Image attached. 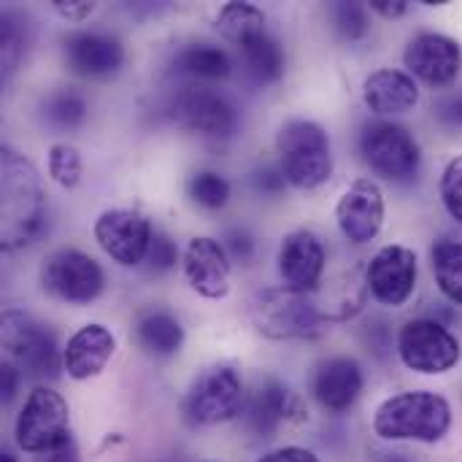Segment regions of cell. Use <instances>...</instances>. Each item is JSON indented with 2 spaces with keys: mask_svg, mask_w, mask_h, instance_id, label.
<instances>
[{
  "mask_svg": "<svg viewBox=\"0 0 462 462\" xmlns=\"http://www.w3.org/2000/svg\"><path fill=\"white\" fill-rule=\"evenodd\" d=\"M70 439V411L60 393L51 387H35L19 417H16V444L27 455H43Z\"/></svg>",
  "mask_w": 462,
  "mask_h": 462,
  "instance_id": "obj_8",
  "label": "cell"
},
{
  "mask_svg": "<svg viewBox=\"0 0 462 462\" xmlns=\"http://www.w3.org/2000/svg\"><path fill=\"white\" fill-rule=\"evenodd\" d=\"M325 246L311 230H295L282 241L279 273L284 287L295 292H314L325 273Z\"/></svg>",
  "mask_w": 462,
  "mask_h": 462,
  "instance_id": "obj_16",
  "label": "cell"
},
{
  "mask_svg": "<svg viewBox=\"0 0 462 462\" xmlns=\"http://www.w3.org/2000/svg\"><path fill=\"white\" fill-rule=\"evenodd\" d=\"M433 273L439 282V290L452 300L462 306V244L452 238L436 241L433 252Z\"/></svg>",
  "mask_w": 462,
  "mask_h": 462,
  "instance_id": "obj_27",
  "label": "cell"
},
{
  "mask_svg": "<svg viewBox=\"0 0 462 462\" xmlns=\"http://www.w3.org/2000/svg\"><path fill=\"white\" fill-rule=\"evenodd\" d=\"M227 246H230V252H233L236 257H241V260H249V257H252V238H249L244 230H230Z\"/></svg>",
  "mask_w": 462,
  "mask_h": 462,
  "instance_id": "obj_41",
  "label": "cell"
},
{
  "mask_svg": "<svg viewBox=\"0 0 462 462\" xmlns=\"http://www.w3.org/2000/svg\"><path fill=\"white\" fill-rule=\"evenodd\" d=\"M0 462H16L11 455H0Z\"/></svg>",
  "mask_w": 462,
  "mask_h": 462,
  "instance_id": "obj_43",
  "label": "cell"
},
{
  "mask_svg": "<svg viewBox=\"0 0 462 462\" xmlns=\"http://www.w3.org/2000/svg\"><path fill=\"white\" fill-rule=\"evenodd\" d=\"M363 368L352 357H330L314 374V395L328 411H346L363 393Z\"/></svg>",
  "mask_w": 462,
  "mask_h": 462,
  "instance_id": "obj_21",
  "label": "cell"
},
{
  "mask_svg": "<svg viewBox=\"0 0 462 462\" xmlns=\"http://www.w3.org/2000/svg\"><path fill=\"white\" fill-rule=\"evenodd\" d=\"M452 428V406L444 395L420 390L387 398L374 414V433L384 441L439 444Z\"/></svg>",
  "mask_w": 462,
  "mask_h": 462,
  "instance_id": "obj_2",
  "label": "cell"
},
{
  "mask_svg": "<svg viewBox=\"0 0 462 462\" xmlns=\"http://www.w3.org/2000/svg\"><path fill=\"white\" fill-rule=\"evenodd\" d=\"M176 68L195 79H225L230 73V57L214 43H189L176 54Z\"/></svg>",
  "mask_w": 462,
  "mask_h": 462,
  "instance_id": "obj_26",
  "label": "cell"
},
{
  "mask_svg": "<svg viewBox=\"0 0 462 462\" xmlns=\"http://www.w3.org/2000/svg\"><path fill=\"white\" fill-rule=\"evenodd\" d=\"M22 46H24L22 27L14 24V14H5L3 16V60H5V65L16 62V57L22 54Z\"/></svg>",
  "mask_w": 462,
  "mask_h": 462,
  "instance_id": "obj_34",
  "label": "cell"
},
{
  "mask_svg": "<svg viewBox=\"0 0 462 462\" xmlns=\"http://www.w3.org/2000/svg\"><path fill=\"white\" fill-rule=\"evenodd\" d=\"M54 8L68 22H84L95 11V3H87V0H54Z\"/></svg>",
  "mask_w": 462,
  "mask_h": 462,
  "instance_id": "obj_35",
  "label": "cell"
},
{
  "mask_svg": "<svg viewBox=\"0 0 462 462\" xmlns=\"http://www.w3.org/2000/svg\"><path fill=\"white\" fill-rule=\"evenodd\" d=\"M43 116L49 125L54 127H62V130H70V127H79L87 116V103L79 92L73 89H60L54 95L46 97L43 103Z\"/></svg>",
  "mask_w": 462,
  "mask_h": 462,
  "instance_id": "obj_28",
  "label": "cell"
},
{
  "mask_svg": "<svg viewBox=\"0 0 462 462\" xmlns=\"http://www.w3.org/2000/svg\"><path fill=\"white\" fill-rule=\"evenodd\" d=\"M176 116L184 127L206 138H230L238 127L236 106L211 87H187L176 97Z\"/></svg>",
  "mask_w": 462,
  "mask_h": 462,
  "instance_id": "obj_13",
  "label": "cell"
},
{
  "mask_svg": "<svg viewBox=\"0 0 462 462\" xmlns=\"http://www.w3.org/2000/svg\"><path fill=\"white\" fill-rule=\"evenodd\" d=\"M187 192L198 206H203L208 211H217V208L227 206L230 184H227L225 176H219L214 171H198V173H192V179L187 184Z\"/></svg>",
  "mask_w": 462,
  "mask_h": 462,
  "instance_id": "obj_29",
  "label": "cell"
},
{
  "mask_svg": "<svg viewBox=\"0 0 462 462\" xmlns=\"http://www.w3.org/2000/svg\"><path fill=\"white\" fill-rule=\"evenodd\" d=\"M184 276L189 287L208 298L219 300L230 292V260L227 249L214 238H192L184 249Z\"/></svg>",
  "mask_w": 462,
  "mask_h": 462,
  "instance_id": "obj_17",
  "label": "cell"
},
{
  "mask_svg": "<svg viewBox=\"0 0 462 462\" xmlns=\"http://www.w3.org/2000/svg\"><path fill=\"white\" fill-rule=\"evenodd\" d=\"M244 403V384L241 376L227 368V365H217L203 371L189 393L184 395L181 411L184 420L195 428H211V425H222L238 417Z\"/></svg>",
  "mask_w": 462,
  "mask_h": 462,
  "instance_id": "obj_7",
  "label": "cell"
},
{
  "mask_svg": "<svg viewBox=\"0 0 462 462\" xmlns=\"http://www.w3.org/2000/svg\"><path fill=\"white\" fill-rule=\"evenodd\" d=\"M360 152L376 176L409 181L420 171V143L414 133L398 122H371L360 135Z\"/></svg>",
  "mask_w": 462,
  "mask_h": 462,
  "instance_id": "obj_6",
  "label": "cell"
},
{
  "mask_svg": "<svg viewBox=\"0 0 462 462\" xmlns=\"http://www.w3.org/2000/svg\"><path fill=\"white\" fill-rule=\"evenodd\" d=\"M0 338L11 365L27 371L30 376H57L60 352L54 333L27 311H5L0 319Z\"/></svg>",
  "mask_w": 462,
  "mask_h": 462,
  "instance_id": "obj_5",
  "label": "cell"
},
{
  "mask_svg": "<svg viewBox=\"0 0 462 462\" xmlns=\"http://www.w3.org/2000/svg\"><path fill=\"white\" fill-rule=\"evenodd\" d=\"M246 420V428L257 436L276 433L290 420H303V409L292 393L279 382H263L246 401V409L241 411Z\"/></svg>",
  "mask_w": 462,
  "mask_h": 462,
  "instance_id": "obj_20",
  "label": "cell"
},
{
  "mask_svg": "<svg viewBox=\"0 0 462 462\" xmlns=\"http://www.w3.org/2000/svg\"><path fill=\"white\" fill-rule=\"evenodd\" d=\"M333 24L346 41H360L368 35V8L363 3H336Z\"/></svg>",
  "mask_w": 462,
  "mask_h": 462,
  "instance_id": "obj_31",
  "label": "cell"
},
{
  "mask_svg": "<svg viewBox=\"0 0 462 462\" xmlns=\"http://www.w3.org/2000/svg\"><path fill=\"white\" fill-rule=\"evenodd\" d=\"M116 352V338L106 325H84L79 328L65 349H62V368L68 371L70 379L76 382H87L103 374V368L108 365V360Z\"/></svg>",
  "mask_w": 462,
  "mask_h": 462,
  "instance_id": "obj_18",
  "label": "cell"
},
{
  "mask_svg": "<svg viewBox=\"0 0 462 462\" xmlns=\"http://www.w3.org/2000/svg\"><path fill=\"white\" fill-rule=\"evenodd\" d=\"M179 260V246L165 236V233H154L152 238V246H149V254H146V263L152 271L162 273V271H171Z\"/></svg>",
  "mask_w": 462,
  "mask_h": 462,
  "instance_id": "obj_33",
  "label": "cell"
},
{
  "mask_svg": "<svg viewBox=\"0 0 462 462\" xmlns=\"http://www.w3.org/2000/svg\"><path fill=\"white\" fill-rule=\"evenodd\" d=\"M252 319L263 336L276 341L317 338L330 325L325 309L311 298V292H295L290 287L260 292L252 300Z\"/></svg>",
  "mask_w": 462,
  "mask_h": 462,
  "instance_id": "obj_3",
  "label": "cell"
},
{
  "mask_svg": "<svg viewBox=\"0 0 462 462\" xmlns=\"http://www.w3.org/2000/svg\"><path fill=\"white\" fill-rule=\"evenodd\" d=\"M65 62L76 76L100 79L111 76L125 62V49L114 35L106 32H73L65 38Z\"/></svg>",
  "mask_w": 462,
  "mask_h": 462,
  "instance_id": "obj_19",
  "label": "cell"
},
{
  "mask_svg": "<svg viewBox=\"0 0 462 462\" xmlns=\"http://www.w3.org/2000/svg\"><path fill=\"white\" fill-rule=\"evenodd\" d=\"M135 338L143 352L154 357H171L184 344V328L165 309H143L135 319Z\"/></svg>",
  "mask_w": 462,
  "mask_h": 462,
  "instance_id": "obj_23",
  "label": "cell"
},
{
  "mask_svg": "<svg viewBox=\"0 0 462 462\" xmlns=\"http://www.w3.org/2000/svg\"><path fill=\"white\" fill-rule=\"evenodd\" d=\"M398 355L406 368L428 376L452 371L462 357L457 336L436 319H411L398 333Z\"/></svg>",
  "mask_w": 462,
  "mask_h": 462,
  "instance_id": "obj_9",
  "label": "cell"
},
{
  "mask_svg": "<svg viewBox=\"0 0 462 462\" xmlns=\"http://www.w3.org/2000/svg\"><path fill=\"white\" fill-rule=\"evenodd\" d=\"M0 244L16 249L32 241L43 219V189L30 160L14 149L0 152Z\"/></svg>",
  "mask_w": 462,
  "mask_h": 462,
  "instance_id": "obj_1",
  "label": "cell"
},
{
  "mask_svg": "<svg viewBox=\"0 0 462 462\" xmlns=\"http://www.w3.org/2000/svg\"><path fill=\"white\" fill-rule=\"evenodd\" d=\"M276 149L284 179L300 189H314L333 173L330 138L311 119H290L276 135Z\"/></svg>",
  "mask_w": 462,
  "mask_h": 462,
  "instance_id": "obj_4",
  "label": "cell"
},
{
  "mask_svg": "<svg viewBox=\"0 0 462 462\" xmlns=\"http://www.w3.org/2000/svg\"><path fill=\"white\" fill-rule=\"evenodd\" d=\"M152 238L154 230L149 219L133 208H108L95 222V241L100 244V249L127 268L146 263Z\"/></svg>",
  "mask_w": 462,
  "mask_h": 462,
  "instance_id": "obj_11",
  "label": "cell"
},
{
  "mask_svg": "<svg viewBox=\"0 0 462 462\" xmlns=\"http://www.w3.org/2000/svg\"><path fill=\"white\" fill-rule=\"evenodd\" d=\"M257 462H319V457L303 447H284V449L263 455Z\"/></svg>",
  "mask_w": 462,
  "mask_h": 462,
  "instance_id": "obj_36",
  "label": "cell"
},
{
  "mask_svg": "<svg viewBox=\"0 0 462 462\" xmlns=\"http://www.w3.org/2000/svg\"><path fill=\"white\" fill-rule=\"evenodd\" d=\"M371 8L384 19H398L409 11V3L406 0H371Z\"/></svg>",
  "mask_w": 462,
  "mask_h": 462,
  "instance_id": "obj_40",
  "label": "cell"
},
{
  "mask_svg": "<svg viewBox=\"0 0 462 462\" xmlns=\"http://www.w3.org/2000/svg\"><path fill=\"white\" fill-rule=\"evenodd\" d=\"M49 176L65 189L79 187V181H81V154H79V149L70 146V143H54L49 149Z\"/></svg>",
  "mask_w": 462,
  "mask_h": 462,
  "instance_id": "obj_30",
  "label": "cell"
},
{
  "mask_svg": "<svg viewBox=\"0 0 462 462\" xmlns=\"http://www.w3.org/2000/svg\"><path fill=\"white\" fill-rule=\"evenodd\" d=\"M365 287L382 306L401 309L417 287V254L401 244L379 249L365 268Z\"/></svg>",
  "mask_w": 462,
  "mask_h": 462,
  "instance_id": "obj_12",
  "label": "cell"
},
{
  "mask_svg": "<svg viewBox=\"0 0 462 462\" xmlns=\"http://www.w3.org/2000/svg\"><path fill=\"white\" fill-rule=\"evenodd\" d=\"M38 462H81V457H79V449H76L73 439H68V441H62L60 447H54V449L38 455Z\"/></svg>",
  "mask_w": 462,
  "mask_h": 462,
  "instance_id": "obj_38",
  "label": "cell"
},
{
  "mask_svg": "<svg viewBox=\"0 0 462 462\" xmlns=\"http://www.w3.org/2000/svg\"><path fill=\"white\" fill-rule=\"evenodd\" d=\"M439 189H441V200H444L447 214L462 222V154L447 162Z\"/></svg>",
  "mask_w": 462,
  "mask_h": 462,
  "instance_id": "obj_32",
  "label": "cell"
},
{
  "mask_svg": "<svg viewBox=\"0 0 462 462\" xmlns=\"http://www.w3.org/2000/svg\"><path fill=\"white\" fill-rule=\"evenodd\" d=\"M284 173L282 171H276V168H265V171H257L254 173V187L260 189V192H268V195H276V192H282L284 189Z\"/></svg>",
  "mask_w": 462,
  "mask_h": 462,
  "instance_id": "obj_37",
  "label": "cell"
},
{
  "mask_svg": "<svg viewBox=\"0 0 462 462\" xmlns=\"http://www.w3.org/2000/svg\"><path fill=\"white\" fill-rule=\"evenodd\" d=\"M244 54V65L249 70V76L257 84H273L284 76V49L276 38H271L268 32L254 38L252 43L241 46Z\"/></svg>",
  "mask_w": 462,
  "mask_h": 462,
  "instance_id": "obj_25",
  "label": "cell"
},
{
  "mask_svg": "<svg viewBox=\"0 0 462 462\" xmlns=\"http://www.w3.org/2000/svg\"><path fill=\"white\" fill-rule=\"evenodd\" d=\"M217 30L241 49L265 35V14L252 3H227L217 14Z\"/></svg>",
  "mask_w": 462,
  "mask_h": 462,
  "instance_id": "obj_24",
  "label": "cell"
},
{
  "mask_svg": "<svg viewBox=\"0 0 462 462\" xmlns=\"http://www.w3.org/2000/svg\"><path fill=\"white\" fill-rule=\"evenodd\" d=\"M16 382H19V368L11 363H3V374H0V387H3V401L8 403L16 393Z\"/></svg>",
  "mask_w": 462,
  "mask_h": 462,
  "instance_id": "obj_42",
  "label": "cell"
},
{
  "mask_svg": "<svg viewBox=\"0 0 462 462\" xmlns=\"http://www.w3.org/2000/svg\"><path fill=\"white\" fill-rule=\"evenodd\" d=\"M336 219L341 233L352 244H368L382 233L384 225V195L371 179H357L336 206Z\"/></svg>",
  "mask_w": 462,
  "mask_h": 462,
  "instance_id": "obj_15",
  "label": "cell"
},
{
  "mask_svg": "<svg viewBox=\"0 0 462 462\" xmlns=\"http://www.w3.org/2000/svg\"><path fill=\"white\" fill-rule=\"evenodd\" d=\"M403 62L411 76L430 87H444L457 79L462 68V46L441 32H420L409 41Z\"/></svg>",
  "mask_w": 462,
  "mask_h": 462,
  "instance_id": "obj_14",
  "label": "cell"
},
{
  "mask_svg": "<svg viewBox=\"0 0 462 462\" xmlns=\"http://www.w3.org/2000/svg\"><path fill=\"white\" fill-rule=\"evenodd\" d=\"M439 119L447 125H462V95H449L439 103Z\"/></svg>",
  "mask_w": 462,
  "mask_h": 462,
  "instance_id": "obj_39",
  "label": "cell"
},
{
  "mask_svg": "<svg viewBox=\"0 0 462 462\" xmlns=\"http://www.w3.org/2000/svg\"><path fill=\"white\" fill-rule=\"evenodd\" d=\"M363 97L365 106L374 114L390 116V114H406L417 106L420 100V87L411 73L395 70V68H382L371 73L363 84Z\"/></svg>",
  "mask_w": 462,
  "mask_h": 462,
  "instance_id": "obj_22",
  "label": "cell"
},
{
  "mask_svg": "<svg viewBox=\"0 0 462 462\" xmlns=\"http://www.w3.org/2000/svg\"><path fill=\"white\" fill-rule=\"evenodd\" d=\"M43 290L70 306L92 303L106 284L103 268L79 249H57L41 265Z\"/></svg>",
  "mask_w": 462,
  "mask_h": 462,
  "instance_id": "obj_10",
  "label": "cell"
}]
</instances>
